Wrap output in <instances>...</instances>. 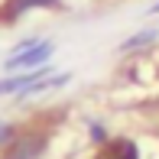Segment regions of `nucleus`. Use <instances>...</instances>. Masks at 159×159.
<instances>
[{"label":"nucleus","mask_w":159,"mask_h":159,"mask_svg":"<svg viewBox=\"0 0 159 159\" xmlns=\"http://www.w3.org/2000/svg\"><path fill=\"white\" fill-rule=\"evenodd\" d=\"M91 143H94V146H104L107 143V130L101 124H91Z\"/></svg>","instance_id":"nucleus-6"},{"label":"nucleus","mask_w":159,"mask_h":159,"mask_svg":"<svg viewBox=\"0 0 159 159\" xmlns=\"http://www.w3.org/2000/svg\"><path fill=\"white\" fill-rule=\"evenodd\" d=\"M46 133H16L3 149H0V159H42L46 153Z\"/></svg>","instance_id":"nucleus-2"},{"label":"nucleus","mask_w":159,"mask_h":159,"mask_svg":"<svg viewBox=\"0 0 159 159\" xmlns=\"http://www.w3.org/2000/svg\"><path fill=\"white\" fill-rule=\"evenodd\" d=\"M149 13H153V16H156V13H159V0H156L153 7H149Z\"/></svg>","instance_id":"nucleus-8"},{"label":"nucleus","mask_w":159,"mask_h":159,"mask_svg":"<svg viewBox=\"0 0 159 159\" xmlns=\"http://www.w3.org/2000/svg\"><path fill=\"white\" fill-rule=\"evenodd\" d=\"M13 136H16V127H10V124H3V120H0V149H3Z\"/></svg>","instance_id":"nucleus-7"},{"label":"nucleus","mask_w":159,"mask_h":159,"mask_svg":"<svg viewBox=\"0 0 159 159\" xmlns=\"http://www.w3.org/2000/svg\"><path fill=\"white\" fill-rule=\"evenodd\" d=\"M156 39H159V30H143V33H136V36H130V39L120 42V52H136V49H143V46H153Z\"/></svg>","instance_id":"nucleus-5"},{"label":"nucleus","mask_w":159,"mask_h":159,"mask_svg":"<svg viewBox=\"0 0 159 159\" xmlns=\"http://www.w3.org/2000/svg\"><path fill=\"white\" fill-rule=\"evenodd\" d=\"M42 7H59V0H7L3 10H0V20H3V23H13V20H20L23 13L42 10Z\"/></svg>","instance_id":"nucleus-4"},{"label":"nucleus","mask_w":159,"mask_h":159,"mask_svg":"<svg viewBox=\"0 0 159 159\" xmlns=\"http://www.w3.org/2000/svg\"><path fill=\"white\" fill-rule=\"evenodd\" d=\"M94 159H140V143H136V140H130V136L107 140L104 146L94 153Z\"/></svg>","instance_id":"nucleus-3"},{"label":"nucleus","mask_w":159,"mask_h":159,"mask_svg":"<svg viewBox=\"0 0 159 159\" xmlns=\"http://www.w3.org/2000/svg\"><path fill=\"white\" fill-rule=\"evenodd\" d=\"M55 52V42L52 39H39V36H30V39L16 42L13 55L3 62V71L16 75V71H33V68H42Z\"/></svg>","instance_id":"nucleus-1"}]
</instances>
